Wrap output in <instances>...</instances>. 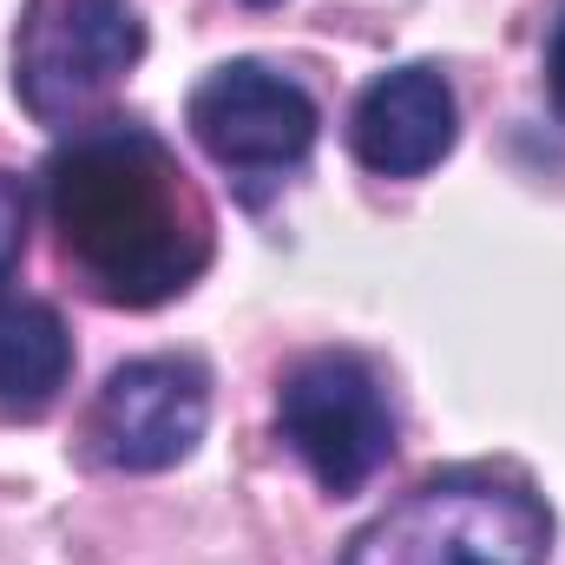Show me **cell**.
<instances>
[{
  "label": "cell",
  "mask_w": 565,
  "mask_h": 565,
  "mask_svg": "<svg viewBox=\"0 0 565 565\" xmlns=\"http://www.w3.org/2000/svg\"><path fill=\"white\" fill-rule=\"evenodd\" d=\"M46 211L106 302H171L211 264V211L171 145L132 119L79 126L46 158Z\"/></svg>",
  "instance_id": "6da1fadb"
},
{
  "label": "cell",
  "mask_w": 565,
  "mask_h": 565,
  "mask_svg": "<svg viewBox=\"0 0 565 565\" xmlns=\"http://www.w3.org/2000/svg\"><path fill=\"white\" fill-rule=\"evenodd\" d=\"M546 553L553 513L526 480L454 467L362 526L342 565H546Z\"/></svg>",
  "instance_id": "7a4b0ae2"
},
{
  "label": "cell",
  "mask_w": 565,
  "mask_h": 565,
  "mask_svg": "<svg viewBox=\"0 0 565 565\" xmlns=\"http://www.w3.org/2000/svg\"><path fill=\"white\" fill-rule=\"evenodd\" d=\"M145 53V20L132 0H33L13 46L20 106L46 126L86 113Z\"/></svg>",
  "instance_id": "3957f363"
},
{
  "label": "cell",
  "mask_w": 565,
  "mask_h": 565,
  "mask_svg": "<svg viewBox=\"0 0 565 565\" xmlns=\"http://www.w3.org/2000/svg\"><path fill=\"white\" fill-rule=\"evenodd\" d=\"M277 427L302 454V467L322 480V493L369 487L395 454V408L382 395V375L362 355L296 362L277 395Z\"/></svg>",
  "instance_id": "277c9868"
},
{
  "label": "cell",
  "mask_w": 565,
  "mask_h": 565,
  "mask_svg": "<svg viewBox=\"0 0 565 565\" xmlns=\"http://www.w3.org/2000/svg\"><path fill=\"white\" fill-rule=\"evenodd\" d=\"M211 422V382L184 355H139L106 375L93 402V447L106 467L158 473L178 467Z\"/></svg>",
  "instance_id": "5b68a950"
},
{
  "label": "cell",
  "mask_w": 565,
  "mask_h": 565,
  "mask_svg": "<svg viewBox=\"0 0 565 565\" xmlns=\"http://www.w3.org/2000/svg\"><path fill=\"white\" fill-rule=\"evenodd\" d=\"M184 119H191L198 145L231 171H289L309 158L316 126H322L316 99L257 60L217 66L211 79H198Z\"/></svg>",
  "instance_id": "8992f818"
},
{
  "label": "cell",
  "mask_w": 565,
  "mask_h": 565,
  "mask_svg": "<svg viewBox=\"0 0 565 565\" xmlns=\"http://www.w3.org/2000/svg\"><path fill=\"white\" fill-rule=\"evenodd\" d=\"M454 139H460L454 86L440 66H422V60L369 79L349 119V145L375 178H422L454 151Z\"/></svg>",
  "instance_id": "52a82bcc"
},
{
  "label": "cell",
  "mask_w": 565,
  "mask_h": 565,
  "mask_svg": "<svg viewBox=\"0 0 565 565\" xmlns=\"http://www.w3.org/2000/svg\"><path fill=\"white\" fill-rule=\"evenodd\" d=\"M73 369V335L53 302H7L0 296V415H46L66 388Z\"/></svg>",
  "instance_id": "ba28073f"
},
{
  "label": "cell",
  "mask_w": 565,
  "mask_h": 565,
  "mask_svg": "<svg viewBox=\"0 0 565 565\" xmlns=\"http://www.w3.org/2000/svg\"><path fill=\"white\" fill-rule=\"evenodd\" d=\"M20 250H26V191H20L13 171H0V289L13 277Z\"/></svg>",
  "instance_id": "9c48e42d"
},
{
  "label": "cell",
  "mask_w": 565,
  "mask_h": 565,
  "mask_svg": "<svg viewBox=\"0 0 565 565\" xmlns=\"http://www.w3.org/2000/svg\"><path fill=\"white\" fill-rule=\"evenodd\" d=\"M546 86H553V99H559V113H565V13L553 20V46H546Z\"/></svg>",
  "instance_id": "30bf717a"
},
{
  "label": "cell",
  "mask_w": 565,
  "mask_h": 565,
  "mask_svg": "<svg viewBox=\"0 0 565 565\" xmlns=\"http://www.w3.org/2000/svg\"><path fill=\"white\" fill-rule=\"evenodd\" d=\"M250 7H277V0H250Z\"/></svg>",
  "instance_id": "8fae6325"
}]
</instances>
